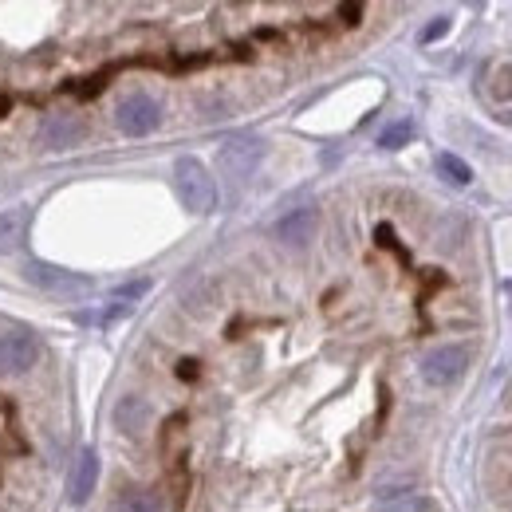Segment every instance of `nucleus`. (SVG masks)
I'll use <instances>...</instances> for the list:
<instances>
[{"label":"nucleus","instance_id":"obj_3","mask_svg":"<svg viewBox=\"0 0 512 512\" xmlns=\"http://www.w3.org/2000/svg\"><path fill=\"white\" fill-rule=\"evenodd\" d=\"M465 367H469V351L457 347V343H446V347H434L422 359V379L430 386H449L465 375Z\"/></svg>","mask_w":512,"mask_h":512},{"label":"nucleus","instance_id":"obj_12","mask_svg":"<svg viewBox=\"0 0 512 512\" xmlns=\"http://www.w3.org/2000/svg\"><path fill=\"white\" fill-rule=\"evenodd\" d=\"M119 512H166V505H162V497L150 493V489H127V493L119 497Z\"/></svg>","mask_w":512,"mask_h":512},{"label":"nucleus","instance_id":"obj_14","mask_svg":"<svg viewBox=\"0 0 512 512\" xmlns=\"http://www.w3.org/2000/svg\"><path fill=\"white\" fill-rule=\"evenodd\" d=\"M410 138H414V127L402 119V123H394V127H386L383 134H379V146H383V150H402Z\"/></svg>","mask_w":512,"mask_h":512},{"label":"nucleus","instance_id":"obj_2","mask_svg":"<svg viewBox=\"0 0 512 512\" xmlns=\"http://www.w3.org/2000/svg\"><path fill=\"white\" fill-rule=\"evenodd\" d=\"M24 276H28L36 288L56 292V296H83V292H91V280H87V276L67 272V268L48 264V260H28V264H24Z\"/></svg>","mask_w":512,"mask_h":512},{"label":"nucleus","instance_id":"obj_16","mask_svg":"<svg viewBox=\"0 0 512 512\" xmlns=\"http://www.w3.org/2000/svg\"><path fill=\"white\" fill-rule=\"evenodd\" d=\"M446 32H449V16H438L434 24H426V28H422V44H434V40H442Z\"/></svg>","mask_w":512,"mask_h":512},{"label":"nucleus","instance_id":"obj_10","mask_svg":"<svg viewBox=\"0 0 512 512\" xmlns=\"http://www.w3.org/2000/svg\"><path fill=\"white\" fill-rule=\"evenodd\" d=\"M146 422H150V406H146L138 394H127V398L115 402V426H119L127 438H138V434L146 430Z\"/></svg>","mask_w":512,"mask_h":512},{"label":"nucleus","instance_id":"obj_1","mask_svg":"<svg viewBox=\"0 0 512 512\" xmlns=\"http://www.w3.org/2000/svg\"><path fill=\"white\" fill-rule=\"evenodd\" d=\"M174 190L190 213H213V205H217V182L205 170V162H197V158L174 162Z\"/></svg>","mask_w":512,"mask_h":512},{"label":"nucleus","instance_id":"obj_5","mask_svg":"<svg viewBox=\"0 0 512 512\" xmlns=\"http://www.w3.org/2000/svg\"><path fill=\"white\" fill-rule=\"evenodd\" d=\"M36 359H40V343L32 331H4L0 335V371L16 375V371H28Z\"/></svg>","mask_w":512,"mask_h":512},{"label":"nucleus","instance_id":"obj_9","mask_svg":"<svg viewBox=\"0 0 512 512\" xmlns=\"http://www.w3.org/2000/svg\"><path fill=\"white\" fill-rule=\"evenodd\" d=\"M95 481H99V453L95 449H83L79 453V461H75V469H71V481H67V497L79 505V501H87L91 493H95Z\"/></svg>","mask_w":512,"mask_h":512},{"label":"nucleus","instance_id":"obj_4","mask_svg":"<svg viewBox=\"0 0 512 512\" xmlns=\"http://www.w3.org/2000/svg\"><path fill=\"white\" fill-rule=\"evenodd\" d=\"M115 123L119 130L127 134V138H146L150 130L162 123V111H158V103L150 99V95H127L123 103H119V111H115Z\"/></svg>","mask_w":512,"mask_h":512},{"label":"nucleus","instance_id":"obj_15","mask_svg":"<svg viewBox=\"0 0 512 512\" xmlns=\"http://www.w3.org/2000/svg\"><path fill=\"white\" fill-rule=\"evenodd\" d=\"M375 512H426V501H422L418 493H398V497L383 501Z\"/></svg>","mask_w":512,"mask_h":512},{"label":"nucleus","instance_id":"obj_6","mask_svg":"<svg viewBox=\"0 0 512 512\" xmlns=\"http://www.w3.org/2000/svg\"><path fill=\"white\" fill-rule=\"evenodd\" d=\"M83 134H87L83 119H75V115H48V119H44V127H40V146L60 154V150L79 146V142H83Z\"/></svg>","mask_w":512,"mask_h":512},{"label":"nucleus","instance_id":"obj_11","mask_svg":"<svg viewBox=\"0 0 512 512\" xmlns=\"http://www.w3.org/2000/svg\"><path fill=\"white\" fill-rule=\"evenodd\" d=\"M24 229H28V209H4L0 213V256H12L24 245Z\"/></svg>","mask_w":512,"mask_h":512},{"label":"nucleus","instance_id":"obj_13","mask_svg":"<svg viewBox=\"0 0 512 512\" xmlns=\"http://www.w3.org/2000/svg\"><path fill=\"white\" fill-rule=\"evenodd\" d=\"M434 166H438V174L446 178L449 186H469V182H473L469 162H461L457 154H438V158H434Z\"/></svg>","mask_w":512,"mask_h":512},{"label":"nucleus","instance_id":"obj_7","mask_svg":"<svg viewBox=\"0 0 512 512\" xmlns=\"http://www.w3.org/2000/svg\"><path fill=\"white\" fill-rule=\"evenodd\" d=\"M260 158H264V146H260L256 138H233V142L221 150V170L233 174V178H249Z\"/></svg>","mask_w":512,"mask_h":512},{"label":"nucleus","instance_id":"obj_8","mask_svg":"<svg viewBox=\"0 0 512 512\" xmlns=\"http://www.w3.org/2000/svg\"><path fill=\"white\" fill-rule=\"evenodd\" d=\"M276 241H284V245H308L312 241V233H316V209L312 205H304V209H292L288 217H280L276 221Z\"/></svg>","mask_w":512,"mask_h":512}]
</instances>
